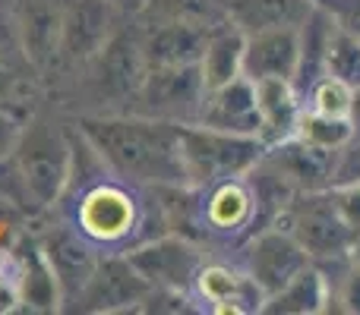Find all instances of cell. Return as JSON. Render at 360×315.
<instances>
[{
	"mask_svg": "<svg viewBox=\"0 0 360 315\" xmlns=\"http://www.w3.org/2000/svg\"><path fill=\"white\" fill-rule=\"evenodd\" d=\"M76 126L98 152L108 170L124 183L186 186L177 123L139 114H111V117H82Z\"/></svg>",
	"mask_w": 360,
	"mask_h": 315,
	"instance_id": "obj_1",
	"label": "cell"
},
{
	"mask_svg": "<svg viewBox=\"0 0 360 315\" xmlns=\"http://www.w3.org/2000/svg\"><path fill=\"white\" fill-rule=\"evenodd\" d=\"M13 161L35 208H54L73 180V139L51 120L29 117L13 149Z\"/></svg>",
	"mask_w": 360,
	"mask_h": 315,
	"instance_id": "obj_2",
	"label": "cell"
},
{
	"mask_svg": "<svg viewBox=\"0 0 360 315\" xmlns=\"http://www.w3.org/2000/svg\"><path fill=\"white\" fill-rule=\"evenodd\" d=\"M266 155L259 136L224 133L212 126H180V158L190 189H205L231 177H247V170Z\"/></svg>",
	"mask_w": 360,
	"mask_h": 315,
	"instance_id": "obj_3",
	"label": "cell"
},
{
	"mask_svg": "<svg viewBox=\"0 0 360 315\" xmlns=\"http://www.w3.org/2000/svg\"><path fill=\"white\" fill-rule=\"evenodd\" d=\"M205 95H209V88H205L199 63L149 67L130 101V114L190 126V123H199Z\"/></svg>",
	"mask_w": 360,
	"mask_h": 315,
	"instance_id": "obj_4",
	"label": "cell"
},
{
	"mask_svg": "<svg viewBox=\"0 0 360 315\" xmlns=\"http://www.w3.org/2000/svg\"><path fill=\"white\" fill-rule=\"evenodd\" d=\"M278 227H285L316 262L348 259L357 240V234L338 211L332 189L297 192L288 211L278 217Z\"/></svg>",
	"mask_w": 360,
	"mask_h": 315,
	"instance_id": "obj_5",
	"label": "cell"
},
{
	"mask_svg": "<svg viewBox=\"0 0 360 315\" xmlns=\"http://www.w3.org/2000/svg\"><path fill=\"white\" fill-rule=\"evenodd\" d=\"M44 259H48L51 272H54L57 290H60V306L73 303L86 281L92 278L95 265H98V253H95L92 240L82 234L76 224H51L41 236H38Z\"/></svg>",
	"mask_w": 360,
	"mask_h": 315,
	"instance_id": "obj_6",
	"label": "cell"
},
{
	"mask_svg": "<svg viewBox=\"0 0 360 315\" xmlns=\"http://www.w3.org/2000/svg\"><path fill=\"white\" fill-rule=\"evenodd\" d=\"M149 281L136 272L130 259L124 255H108L98 259L92 278L86 281V287L79 290V297L70 303V309L76 312H124L136 309L143 303V297L149 293Z\"/></svg>",
	"mask_w": 360,
	"mask_h": 315,
	"instance_id": "obj_7",
	"label": "cell"
},
{
	"mask_svg": "<svg viewBox=\"0 0 360 315\" xmlns=\"http://www.w3.org/2000/svg\"><path fill=\"white\" fill-rule=\"evenodd\" d=\"M114 16L111 0H60V67H86L114 35Z\"/></svg>",
	"mask_w": 360,
	"mask_h": 315,
	"instance_id": "obj_8",
	"label": "cell"
},
{
	"mask_svg": "<svg viewBox=\"0 0 360 315\" xmlns=\"http://www.w3.org/2000/svg\"><path fill=\"white\" fill-rule=\"evenodd\" d=\"M127 259L136 265V272L152 287H168V290H190L196 287V274L205 265L199 246H193L190 236H158L143 246L130 249Z\"/></svg>",
	"mask_w": 360,
	"mask_h": 315,
	"instance_id": "obj_9",
	"label": "cell"
},
{
	"mask_svg": "<svg viewBox=\"0 0 360 315\" xmlns=\"http://www.w3.org/2000/svg\"><path fill=\"white\" fill-rule=\"evenodd\" d=\"M310 265L307 249L288 234L285 227L272 224L262 227L259 234L250 240L247 246V274L253 278V284L266 293V300L272 293H278L294 274H300Z\"/></svg>",
	"mask_w": 360,
	"mask_h": 315,
	"instance_id": "obj_10",
	"label": "cell"
},
{
	"mask_svg": "<svg viewBox=\"0 0 360 315\" xmlns=\"http://www.w3.org/2000/svg\"><path fill=\"white\" fill-rule=\"evenodd\" d=\"M76 227L92 243H120L136 230V199L120 183H98L76 205Z\"/></svg>",
	"mask_w": 360,
	"mask_h": 315,
	"instance_id": "obj_11",
	"label": "cell"
},
{
	"mask_svg": "<svg viewBox=\"0 0 360 315\" xmlns=\"http://www.w3.org/2000/svg\"><path fill=\"white\" fill-rule=\"evenodd\" d=\"M92 69V82L111 101H133L139 82L146 76V60L139 51L136 32H117L105 41V48L86 63Z\"/></svg>",
	"mask_w": 360,
	"mask_h": 315,
	"instance_id": "obj_12",
	"label": "cell"
},
{
	"mask_svg": "<svg viewBox=\"0 0 360 315\" xmlns=\"http://www.w3.org/2000/svg\"><path fill=\"white\" fill-rule=\"evenodd\" d=\"M13 16L22 54L38 73L60 67V0H13Z\"/></svg>",
	"mask_w": 360,
	"mask_h": 315,
	"instance_id": "obj_13",
	"label": "cell"
},
{
	"mask_svg": "<svg viewBox=\"0 0 360 315\" xmlns=\"http://www.w3.org/2000/svg\"><path fill=\"white\" fill-rule=\"evenodd\" d=\"M300 25L250 32L243 44V76L250 79H297Z\"/></svg>",
	"mask_w": 360,
	"mask_h": 315,
	"instance_id": "obj_14",
	"label": "cell"
},
{
	"mask_svg": "<svg viewBox=\"0 0 360 315\" xmlns=\"http://www.w3.org/2000/svg\"><path fill=\"white\" fill-rule=\"evenodd\" d=\"M199 126H212V130H224V133H243V136H259L262 117H259V101H256V82L240 73L237 79L224 82V86L209 88L202 114H199Z\"/></svg>",
	"mask_w": 360,
	"mask_h": 315,
	"instance_id": "obj_15",
	"label": "cell"
},
{
	"mask_svg": "<svg viewBox=\"0 0 360 315\" xmlns=\"http://www.w3.org/2000/svg\"><path fill=\"white\" fill-rule=\"evenodd\" d=\"M209 32L212 25H199V22H143L136 35L146 69L199 63L205 41H209Z\"/></svg>",
	"mask_w": 360,
	"mask_h": 315,
	"instance_id": "obj_16",
	"label": "cell"
},
{
	"mask_svg": "<svg viewBox=\"0 0 360 315\" xmlns=\"http://www.w3.org/2000/svg\"><path fill=\"white\" fill-rule=\"evenodd\" d=\"M262 158L278 167L300 192H310V189H329L332 186L338 149H323V145L304 142L297 136H288L281 142L266 145Z\"/></svg>",
	"mask_w": 360,
	"mask_h": 315,
	"instance_id": "obj_17",
	"label": "cell"
},
{
	"mask_svg": "<svg viewBox=\"0 0 360 315\" xmlns=\"http://www.w3.org/2000/svg\"><path fill=\"white\" fill-rule=\"evenodd\" d=\"M202 224L212 234H240L250 224H256V199L247 180L231 177L205 186Z\"/></svg>",
	"mask_w": 360,
	"mask_h": 315,
	"instance_id": "obj_18",
	"label": "cell"
},
{
	"mask_svg": "<svg viewBox=\"0 0 360 315\" xmlns=\"http://www.w3.org/2000/svg\"><path fill=\"white\" fill-rule=\"evenodd\" d=\"M196 290L215 312H262L266 293L250 274H237L228 265H202L196 274Z\"/></svg>",
	"mask_w": 360,
	"mask_h": 315,
	"instance_id": "obj_19",
	"label": "cell"
},
{
	"mask_svg": "<svg viewBox=\"0 0 360 315\" xmlns=\"http://www.w3.org/2000/svg\"><path fill=\"white\" fill-rule=\"evenodd\" d=\"M243 44H247V35L231 19H221L218 25H212L205 51L199 57L205 88H218L243 73Z\"/></svg>",
	"mask_w": 360,
	"mask_h": 315,
	"instance_id": "obj_20",
	"label": "cell"
},
{
	"mask_svg": "<svg viewBox=\"0 0 360 315\" xmlns=\"http://www.w3.org/2000/svg\"><path fill=\"white\" fill-rule=\"evenodd\" d=\"M256 101H259L262 117V142L272 145L294 136L300 117L297 88L291 79H256Z\"/></svg>",
	"mask_w": 360,
	"mask_h": 315,
	"instance_id": "obj_21",
	"label": "cell"
},
{
	"mask_svg": "<svg viewBox=\"0 0 360 315\" xmlns=\"http://www.w3.org/2000/svg\"><path fill=\"white\" fill-rule=\"evenodd\" d=\"M316 0H224L228 19L243 32L278 29V25H300Z\"/></svg>",
	"mask_w": 360,
	"mask_h": 315,
	"instance_id": "obj_22",
	"label": "cell"
},
{
	"mask_svg": "<svg viewBox=\"0 0 360 315\" xmlns=\"http://www.w3.org/2000/svg\"><path fill=\"white\" fill-rule=\"evenodd\" d=\"M332 303L329 278L326 272H319L316 265H307L300 274H294L278 293L266 300L262 312H288V315H313L326 312Z\"/></svg>",
	"mask_w": 360,
	"mask_h": 315,
	"instance_id": "obj_23",
	"label": "cell"
},
{
	"mask_svg": "<svg viewBox=\"0 0 360 315\" xmlns=\"http://www.w3.org/2000/svg\"><path fill=\"white\" fill-rule=\"evenodd\" d=\"M139 22H199L215 25L228 19L224 0H149L139 13Z\"/></svg>",
	"mask_w": 360,
	"mask_h": 315,
	"instance_id": "obj_24",
	"label": "cell"
},
{
	"mask_svg": "<svg viewBox=\"0 0 360 315\" xmlns=\"http://www.w3.org/2000/svg\"><path fill=\"white\" fill-rule=\"evenodd\" d=\"M294 136L304 139V142L323 145V149H345L357 136V126L351 117H326V114L316 111H300Z\"/></svg>",
	"mask_w": 360,
	"mask_h": 315,
	"instance_id": "obj_25",
	"label": "cell"
},
{
	"mask_svg": "<svg viewBox=\"0 0 360 315\" xmlns=\"http://www.w3.org/2000/svg\"><path fill=\"white\" fill-rule=\"evenodd\" d=\"M326 73L342 79L345 86L360 88V38L335 22L326 44Z\"/></svg>",
	"mask_w": 360,
	"mask_h": 315,
	"instance_id": "obj_26",
	"label": "cell"
},
{
	"mask_svg": "<svg viewBox=\"0 0 360 315\" xmlns=\"http://www.w3.org/2000/svg\"><path fill=\"white\" fill-rule=\"evenodd\" d=\"M313 111L326 114V117H351V101H354V88L345 86L342 79L323 73L310 88Z\"/></svg>",
	"mask_w": 360,
	"mask_h": 315,
	"instance_id": "obj_27",
	"label": "cell"
},
{
	"mask_svg": "<svg viewBox=\"0 0 360 315\" xmlns=\"http://www.w3.org/2000/svg\"><path fill=\"white\" fill-rule=\"evenodd\" d=\"M29 120L25 107L16 105H0V158H10L16 149L19 136H22V126Z\"/></svg>",
	"mask_w": 360,
	"mask_h": 315,
	"instance_id": "obj_28",
	"label": "cell"
},
{
	"mask_svg": "<svg viewBox=\"0 0 360 315\" xmlns=\"http://www.w3.org/2000/svg\"><path fill=\"white\" fill-rule=\"evenodd\" d=\"M332 199H335L342 217L348 221V227L360 236V183H345V186H329Z\"/></svg>",
	"mask_w": 360,
	"mask_h": 315,
	"instance_id": "obj_29",
	"label": "cell"
},
{
	"mask_svg": "<svg viewBox=\"0 0 360 315\" xmlns=\"http://www.w3.org/2000/svg\"><path fill=\"white\" fill-rule=\"evenodd\" d=\"M345 183H360V139L357 136L351 139L345 149H338L332 186H345Z\"/></svg>",
	"mask_w": 360,
	"mask_h": 315,
	"instance_id": "obj_30",
	"label": "cell"
},
{
	"mask_svg": "<svg viewBox=\"0 0 360 315\" xmlns=\"http://www.w3.org/2000/svg\"><path fill=\"white\" fill-rule=\"evenodd\" d=\"M319 4L335 16V22L342 29H348L351 35L360 38V0H319Z\"/></svg>",
	"mask_w": 360,
	"mask_h": 315,
	"instance_id": "obj_31",
	"label": "cell"
},
{
	"mask_svg": "<svg viewBox=\"0 0 360 315\" xmlns=\"http://www.w3.org/2000/svg\"><path fill=\"white\" fill-rule=\"evenodd\" d=\"M25 217H32V215H25L19 205H13V202H6V199H0V224H10V221H25Z\"/></svg>",
	"mask_w": 360,
	"mask_h": 315,
	"instance_id": "obj_32",
	"label": "cell"
},
{
	"mask_svg": "<svg viewBox=\"0 0 360 315\" xmlns=\"http://www.w3.org/2000/svg\"><path fill=\"white\" fill-rule=\"evenodd\" d=\"M114 10L117 13H130V16H139L143 13V6L149 4V0H111Z\"/></svg>",
	"mask_w": 360,
	"mask_h": 315,
	"instance_id": "obj_33",
	"label": "cell"
},
{
	"mask_svg": "<svg viewBox=\"0 0 360 315\" xmlns=\"http://www.w3.org/2000/svg\"><path fill=\"white\" fill-rule=\"evenodd\" d=\"M351 262H354V265L360 268V236L354 240V246H351Z\"/></svg>",
	"mask_w": 360,
	"mask_h": 315,
	"instance_id": "obj_34",
	"label": "cell"
}]
</instances>
